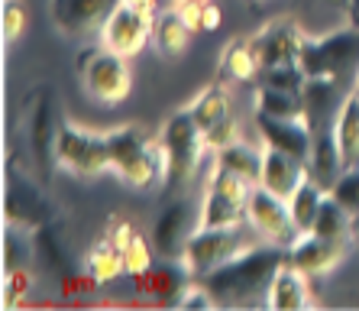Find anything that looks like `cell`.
<instances>
[{
  "mask_svg": "<svg viewBox=\"0 0 359 311\" xmlns=\"http://www.w3.org/2000/svg\"><path fill=\"white\" fill-rule=\"evenodd\" d=\"M288 260V246H262V250H243L220 270L204 276L201 282L214 292L217 305H240L250 302L256 292H266L269 279Z\"/></svg>",
  "mask_w": 359,
  "mask_h": 311,
  "instance_id": "obj_1",
  "label": "cell"
},
{
  "mask_svg": "<svg viewBox=\"0 0 359 311\" xmlns=\"http://www.w3.org/2000/svg\"><path fill=\"white\" fill-rule=\"evenodd\" d=\"M298 65L308 78H330L340 84L359 72V29H340L330 36H301Z\"/></svg>",
  "mask_w": 359,
  "mask_h": 311,
  "instance_id": "obj_2",
  "label": "cell"
},
{
  "mask_svg": "<svg viewBox=\"0 0 359 311\" xmlns=\"http://www.w3.org/2000/svg\"><path fill=\"white\" fill-rule=\"evenodd\" d=\"M204 146V133L194 124L191 110H178L165 120L162 126V178L168 188H182L188 185V178L194 176V168L201 162Z\"/></svg>",
  "mask_w": 359,
  "mask_h": 311,
  "instance_id": "obj_3",
  "label": "cell"
},
{
  "mask_svg": "<svg viewBox=\"0 0 359 311\" xmlns=\"http://www.w3.org/2000/svg\"><path fill=\"white\" fill-rule=\"evenodd\" d=\"M107 146H110V168L133 188H149L156 178V168L162 166V152L149 146V140L136 130V126H117L107 130Z\"/></svg>",
  "mask_w": 359,
  "mask_h": 311,
  "instance_id": "obj_4",
  "label": "cell"
},
{
  "mask_svg": "<svg viewBox=\"0 0 359 311\" xmlns=\"http://www.w3.org/2000/svg\"><path fill=\"white\" fill-rule=\"evenodd\" d=\"M55 159L62 168L75 172L81 178L100 176L110 168V146H107V133H94L75 124H62L55 133Z\"/></svg>",
  "mask_w": 359,
  "mask_h": 311,
  "instance_id": "obj_5",
  "label": "cell"
},
{
  "mask_svg": "<svg viewBox=\"0 0 359 311\" xmlns=\"http://www.w3.org/2000/svg\"><path fill=\"white\" fill-rule=\"evenodd\" d=\"M78 72L84 78L88 94L100 104H120L133 88L126 59L110 49H84L78 59Z\"/></svg>",
  "mask_w": 359,
  "mask_h": 311,
  "instance_id": "obj_6",
  "label": "cell"
},
{
  "mask_svg": "<svg viewBox=\"0 0 359 311\" xmlns=\"http://www.w3.org/2000/svg\"><path fill=\"white\" fill-rule=\"evenodd\" d=\"M243 250L246 246H243L240 227H194V234L184 244L182 260H184V270L191 276L204 279Z\"/></svg>",
  "mask_w": 359,
  "mask_h": 311,
  "instance_id": "obj_7",
  "label": "cell"
},
{
  "mask_svg": "<svg viewBox=\"0 0 359 311\" xmlns=\"http://www.w3.org/2000/svg\"><path fill=\"white\" fill-rule=\"evenodd\" d=\"M246 220L252 224V230H259L262 237H269V240H276L282 246H292L298 240V227H294L292 211H288V198H278L276 192H269L262 185L250 188Z\"/></svg>",
  "mask_w": 359,
  "mask_h": 311,
  "instance_id": "obj_8",
  "label": "cell"
},
{
  "mask_svg": "<svg viewBox=\"0 0 359 311\" xmlns=\"http://www.w3.org/2000/svg\"><path fill=\"white\" fill-rule=\"evenodd\" d=\"M152 26H156L152 13L136 10V7H130V4L120 0L117 10L107 17V23L100 26V42H104V49L130 59V55H136V52L146 46V42H152Z\"/></svg>",
  "mask_w": 359,
  "mask_h": 311,
  "instance_id": "obj_9",
  "label": "cell"
},
{
  "mask_svg": "<svg viewBox=\"0 0 359 311\" xmlns=\"http://www.w3.org/2000/svg\"><path fill=\"white\" fill-rule=\"evenodd\" d=\"M117 4L120 0H52V20L62 33L84 36L107 23Z\"/></svg>",
  "mask_w": 359,
  "mask_h": 311,
  "instance_id": "obj_10",
  "label": "cell"
},
{
  "mask_svg": "<svg viewBox=\"0 0 359 311\" xmlns=\"http://www.w3.org/2000/svg\"><path fill=\"white\" fill-rule=\"evenodd\" d=\"M194 227H198V224L191 220V204L188 201H172L159 214L156 227H152V246H156V253L165 256V260L182 256L188 237L194 234Z\"/></svg>",
  "mask_w": 359,
  "mask_h": 311,
  "instance_id": "obj_11",
  "label": "cell"
},
{
  "mask_svg": "<svg viewBox=\"0 0 359 311\" xmlns=\"http://www.w3.org/2000/svg\"><path fill=\"white\" fill-rule=\"evenodd\" d=\"M337 110H340L337 81H330V78H308L304 88H301V120L311 126V133L330 130Z\"/></svg>",
  "mask_w": 359,
  "mask_h": 311,
  "instance_id": "obj_12",
  "label": "cell"
},
{
  "mask_svg": "<svg viewBox=\"0 0 359 311\" xmlns=\"http://www.w3.org/2000/svg\"><path fill=\"white\" fill-rule=\"evenodd\" d=\"M311 168L308 162H301L298 156L292 152H282L276 146H266L262 150V176H259V185L276 192L278 198H292L294 188L301 185V178L308 176Z\"/></svg>",
  "mask_w": 359,
  "mask_h": 311,
  "instance_id": "obj_13",
  "label": "cell"
},
{
  "mask_svg": "<svg viewBox=\"0 0 359 311\" xmlns=\"http://www.w3.org/2000/svg\"><path fill=\"white\" fill-rule=\"evenodd\" d=\"M256 124H259V133L266 140V146H276L282 152H292L301 162H308L311 146H314V133L304 120H282V117H266V114H256Z\"/></svg>",
  "mask_w": 359,
  "mask_h": 311,
  "instance_id": "obj_14",
  "label": "cell"
},
{
  "mask_svg": "<svg viewBox=\"0 0 359 311\" xmlns=\"http://www.w3.org/2000/svg\"><path fill=\"white\" fill-rule=\"evenodd\" d=\"M308 272H301L298 266L285 260L276 270V276L269 279L266 289V305L276 311H301L311 305V286H308Z\"/></svg>",
  "mask_w": 359,
  "mask_h": 311,
  "instance_id": "obj_15",
  "label": "cell"
},
{
  "mask_svg": "<svg viewBox=\"0 0 359 311\" xmlns=\"http://www.w3.org/2000/svg\"><path fill=\"white\" fill-rule=\"evenodd\" d=\"M340 256H343L340 244L337 240H324L318 234H298V240L288 246V263L298 266L301 272H308V276L334 270L340 263Z\"/></svg>",
  "mask_w": 359,
  "mask_h": 311,
  "instance_id": "obj_16",
  "label": "cell"
},
{
  "mask_svg": "<svg viewBox=\"0 0 359 311\" xmlns=\"http://www.w3.org/2000/svg\"><path fill=\"white\" fill-rule=\"evenodd\" d=\"M298 49H301V33L292 23H272L259 39L252 42L256 62L262 68L292 65V62H298Z\"/></svg>",
  "mask_w": 359,
  "mask_h": 311,
  "instance_id": "obj_17",
  "label": "cell"
},
{
  "mask_svg": "<svg viewBox=\"0 0 359 311\" xmlns=\"http://www.w3.org/2000/svg\"><path fill=\"white\" fill-rule=\"evenodd\" d=\"M4 208H7L10 224H20V227H42V224H49V201L23 178L7 188V204Z\"/></svg>",
  "mask_w": 359,
  "mask_h": 311,
  "instance_id": "obj_18",
  "label": "cell"
},
{
  "mask_svg": "<svg viewBox=\"0 0 359 311\" xmlns=\"http://www.w3.org/2000/svg\"><path fill=\"white\" fill-rule=\"evenodd\" d=\"M308 168H311V176L318 178L324 188L334 185V178L346 168V162H343V156H340V146H337L334 126L314 133V146H311V156H308Z\"/></svg>",
  "mask_w": 359,
  "mask_h": 311,
  "instance_id": "obj_19",
  "label": "cell"
},
{
  "mask_svg": "<svg viewBox=\"0 0 359 311\" xmlns=\"http://www.w3.org/2000/svg\"><path fill=\"white\" fill-rule=\"evenodd\" d=\"M334 136H337V146H340L343 162L353 166L359 159V88L340 101V110L334 117Z\"/></svg>",
  "mask_w": 359,
  "mask_h": 311,
  "instance_id": "obj_20",
  "label": "cell"
},
{
  "mask_svg": "<svg viewBox=\"0 0 359 311\" xmlns=\"http://www.w3.org/2000/svg\"><path fill=\"white\" fill-rule=\"evenodd\" d=\"M188 42H191V23L184 20L182 10H168L156 20L152 26V46L165 55V59H175L188 49Z\"/></svg>",
  "mask_w": 359,
  "mask_h": 311,
  "instance_id": "obj_21",
  "label": "cell"
},
{
  "mask_svg": "<svg viewBox=\"0 0 359 311\" xmlns=\"http://www.w3.org/2000/svg\"><path fill=\"white\" fill-rule=\"evenodd\" d=\"M324 194H327L324 185H320L311 172L301 178V185L294 188V194L288 198V211H292V220H294V227H298V234H311L314 218H318V208H320V201H324Z\"/></svg>",
  "mask_w": 359,
  "mask_h": 311,
  "instance_id": "obj_22",
  "label": "cell"
},
{
  "mask_svg": "<svg viewBox=\"0 0 359 311\" xmlns=\"http://www.w3.org/2000/svg\"><path fill=\"white\" fill-rule=\"evenodd\" d=\"M243 218H246V204L233 201L230 194L208 185L204 204H201V214H198V227H236Z\"/></svg>",
  "mask_w": 359,
  "mask_h": 311,
  "instance_id": "obj_23",
  "label": "cell"
},
{
  "mask_svg": "<svg viewBox=\"0 0 359 311\" xmlns=\"http://www.w3.org/2000/svg\"><path fill=\"white\" fill-rule=\"evenodd\" d=\"M217 166L226 168V172H233V176H240L243 182H250V185H259L262 152L246 146V143H240V140H233L230 146L217 150Z\"/></svg>",
  "mask_w": 359,
  "mask_h": 311,
  "instance_id": "obj_24",
  "label": "cell"
},
{
  "mask_svg": "<svg viewBox=\"0 0 359 311\" xmlns=\"http://www.w3.org/2000/svg\"><path fill=\"white\" fill-rule=\"evenodd\" d=\"M350 227H353V214L343 208L340 201H337L334 194L327 192L324 201H320V208H318V218H314L311 234L324 237V240H337V244H343V240H346V234H350Z\"/></svg>",
  "mask_w": 359,
  "mask_h": 311,
  "instance_id": "obj_25",
  "label": "cell"
},
{
  "mask_svg": "<svg viewBox=\"0 0 359 311\" xmlns=\"http://www.w3.org/2000/svg\"><path fill=\"white\" fill-rule=\"evenodd\" d=\"M29 143H33V152L36 159H39V166H46V152L55 150V120H52V94L46 91L39 98V104H36L33 110V120H29Z\"/></svg>",
  "mask_w": 359,
  "mask_h": 311,
  "instance_id": "obj_26",
  "label": "cell"
},
{
  "mask_svg": "<svg viewBox=\"0 0 359 311\" xmlns=\"http://www.w3.org/2000/svg\"><path fill=\"white\" fill-rule=\"evenodd\" d=\"M256 114L282 117V120H298L301 117V94L278 91V88L259 84V91H256Z\"/></svg>",
  "mask_w": 359,
  "mask_h": 311,
  "instance_id": "obj_27",
  "label": "cell"
},
{
  "mask_svg": "<svg viewBox=\"0 0 359 311\" xmlns=\"http://www.w3.org/2000/svg\"><path fill=\"white\" fill-rule=\"evenodd\" d=\"M188 110H191L194 124L201 126V133H208L214 124H220L224 117H230V98H226L220 88H210V91L201 94Z\"/></svg>",
  "mask_w": 359,
  "mask_h": 311,
  "instance_id": "obj_28",
  "label": "cell"
},
{
  "mask_svg": "<svg viewBox=\"0 0 359 311\" xmlns=\"http://www.w3.org/2000/svg\"><path fill=\"white\" fill-rule=\"evenodd\" d=\"M327 192L334 194L337 201H340L343 208L356 218V214H359V162H353V166L343 168L340 176L334 178V185L327 188Z\"/></svg>",
  "mask_w": 359,
  "mask_h": 311,
  "instance_id": "obj_29",
  "label": "cell"
},
{
  "mask_svg": "<svg viewBox=\"0 0 359 311\" xmlns=\"http://www.w3.org/2000/svg\"><path fill=\"white\" fill-rule=\"evenodd\" d=\"M304 81H308V75L301 72L298 62H292V65H276V68H266V72H262V84H269V88H278V91L301 94Z\"/></svg>",
  "mask_w": 359,
  "mask_h": 311,
  "instance_id": "obj_30",
  "label": "cell"
},
{
  "mask_svg": "<svg viewBox=\"0 0 359 311\" xmlns=\"http://www.w3.org/2000/svg\"><path fill=\"white\" fill-rule=\"evenodd\" d=\"M36 250H39L42 256H46V263H49L52 270H65V253H62L59 237L52 234L49 224L36 227Z\"/></svg>",
  "mask_w": 359,
  "mask_h": 311,
  "instance_id": "obj_31",
  "label": "cell"
},
{
  "mask_svg": "<svg viewBox=\"0 0 359 311\" xmlns=\"http://www.w3.org/2000/svg\"><path fill=\"white\" fill-rule=\"evenodd\" d=\"M120 263H123V253H120V246L114 244V246H100L97 253H91V270H94V276L97 279H107V276H114V272L120 270Z\"/></svg>",
  "mask_w": 359,
  "mask_h": 311,
  "instance_id": "obj_32",
  "label": "cell"
},
{
  "mask_svg": "<svg viewBox=\"0 0 359 311\" xmlns=\"http://www.w3.org/2000/svg\"><path fill=\"white\" fill-rule=\"evenodd\" d=\"M217 305V298H214V292H210L204 282H194V286H184L182 295L175 298V308H214Z\"/></svg>",
  "mask_w": 359,
  "mask_h": 311,
  "instance_id": "obj_33",
  "label": "cell"
},
{
  "mask_svg": "<svg viewBox=\"0 0 359 311\" xmlns=\"http://www.w3.org/2000/svg\"><path fill=\"white\" fill-rule=\"evenodd\" d=\"M236 124H233V117H224L220 120V124H214L208 130V133H204V146H208V150H224V146H230L236 140Z\"/></svg>",
  "mask_w": 359,
  "mask_h": 311,
  "instance_id": "obj_34",
  "label": "cell"
},
{
  "mask_svg": "<svg viewBox=\"0 0 359 311\" xmlns=\"http://www.w3.org/2000/svg\"><path fill=\"white\" fill-rule=\"evenodd\" d=\"M23 29H26L23 4L7 0V4H4V36H7V39H17V36H23Z\"/></svg>",
  "mask_w": 359,
  "mask_h": 311,
  "instance_id": "obj_35",
  "label": "cell"
},
{
  "mask_svg": "<svg viewBox=\"0 0 359 311\" xmlns=\"http://www.w3.org/2000/svg\"><path fill=\"white\" fill-rule=\"evenodd\" d=\"M226 62H230V65H226V68H230V75H236V78H250L252 68L259 65V62H256L252 46H250V49H246V46H236V49L226 55Z\"/></svg>",
  "mask_w": 359,
  "mask_h": 311,
  "instance_id": "obj_36",
  "label": "cell"
},
{
  "mask_svg": "<svg viewBox=\"0 0 359 311\" xmlns=\"http://www.w3.org/2000/svg\"><path fill=\"white\" fill-rule=\"evenodd\" d=\"M123 263H130V270H136V272H149V246L142 244L140 237H133L123 246Z\"/></svg>",
  "mask_w": 359,
  "mask_h": 311,
  "instance_id": "obj_37",
  "label": "cell"
},
{
  "mask_svg": "<svg viewBox=\"0 0 359 311\" xmlns=\"http://www.w3.org/2000/svg\"><path fill=\"white\" fill-rule=\"evenodd\" d=\"M346 20L353 29H359V0H346Z\"/></svg>",
  "mask_w": 359,
  "mask_h": 311,
  "instance_id": "obj_38",
  "label": "cell"
},
{
  "mask_svg": "<svg viewBox=\"0 0 359 311\" xmlns=\"http://www.w3.org/2000/svg\"><path fill=\"white\" fill-rule=\"evenodd\" d=\"M123 4H130V7H136V10H146V13L156 10V0H123Z\"/></svg>",
  "mask_w": 359,
  "mask_h": 311,
  "instance_id": "obj_39",
  "label": "cell"
},
{
  "mask_svg": "<svg viewBox=\"0 0 359 311\" xmlns=\"http://www.w3.org/2000/svg\"><path fill=\"white\" fill-rule=\"evenodd\" d=\"M178 7H182V4H201V0H175Z\"/></svg>",
  "mask_w": 359,
  "mask_h": 311,
  "instance_id": "obj_40",
  "label": "cell"
},
{
  "mask_svg": "<svg viewBox=\"0 0 359 311\" xmlns=\"http://www.w3.org/2000/svg\"><path fill=\"white\" fill-rule=\"evenodd\" d=\"M356 81H359V72H356ZM356 88H359V84H356Z\"/></svg>",
  "mask_w": 359,
  "mask_h": 311,
  "instance_id": "obj_41",
  "label": "cell"
}]
</instances>
